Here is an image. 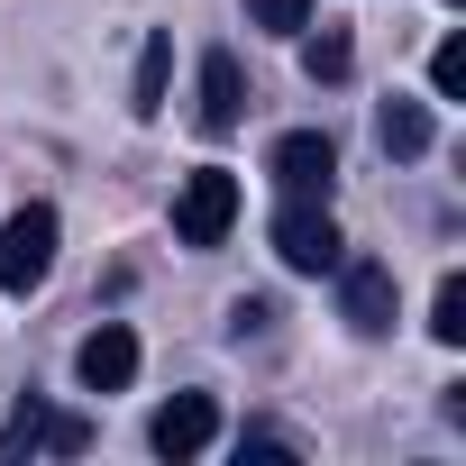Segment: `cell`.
Masks as SVG:
<instances>
[{
	"mask_svg": "<svg viewBox=\"0 0 466 466\" xmlns=\"http://www.w3.org/2000/svg\"><path fill=\"white\" fill-rule=\"evenodd\" d=\"M56 238H65V219L46 201H28V210L0 219V293H37L56 275Z\"/></svg>",
	"mask_w": 466,
	"mask_h": 466,
	"instance_id": "cell-1",
	"label": "cell"
},
{
	"mask_svg": "<svg viewBox=\"0 0 466 466\" xmlns=\"http://www.w3.org/2000/svg\"><path fill=\"white\" fill-rule=\"evenodd\" d=\"M228 228H238V174H228V165L183 174V192H174V238H183V248H219Z\"/></svg>",
	"mask_w": 466,
	"mask_h": 466,
	"instance_id": "cell-2",
	"label": "cell"
},
{
	"mask_svg": "<svg viewBox=\"0 0 466 466\" xmlns=\"http://www.w3.org/2000/svg\"><path fill=\"white\" fill-rule=\"evenodd\" d=\"M275 257H284L293 275H339L348 238H339L329 201H293V192H284V210H275Z\"/></svg>",
	"mask_w": 466,
	"mask_h": 466,
	"instance_id": "cell-3",
	"label": "cell"
},
{
	"mask_svg": "<svg viewBox=\"0 0 466 466\" xmlns=\"http://www.w3.org/2000/svg\"><path fill=\"white\" fill-rule=\"evenodd\" d=\"M293 201H329V183H339V147L320 137V128H293V137H275V165H266Z\"/></svg>",
	"mask_w": 466,
	"mask_h": 466,
	"instance_id": "cell-4",
	"label": "cell"
},
{
	"mask_svg": "<svg viewBox=\"0 0 466 466\" xmlns=\"http://www.w3.org/2000/svg\"><path fill=\"white\" fill-rule=\"evenodd\" d=\"M339 311H348V329L357 339H384L393 329V266H375V257H339Z\"/></svg>",
	"mask_w": 466,
	"mask_h": 466,
	"instance_id": "cell-5",
	"label": "cell"
},
{
	"mask_svg": "<svg viewBox=\"0 0 466 466\" xmlns=\"http://www.w3.org/2000/svg\"><path fill=\"white\" fill-rule=\"evenodd\" d=\"M74 375L92 384V393H128L137 384V329H119V320H101L83 348H74Z\"/></svg>",
	"mask_w": 466,
	"mask_h": 466,
	"instance_id": "cell-6",
	"label": "cell"
},
{
	"mask_svg": "<svg viewBox=\"0 0 466 466\" xmlns=\"http://www.w3.org/2000/svg\"><path fill=\"white\" fill-rule=\"evenodd\" d=\"M147 439H156V457H201V448L219 439V402H210V393H174V402L147 420Z\"/></svg>",
	"mask_w": 466,
	"mask_h": 466,
	"instance_id": "cell-7",
	"label": "cell"
},
{
	"mask_svg": "<svg viewBox=\"0 0 466 466\" xmlns=\"http://www.w3.org/2000/svg\"><path fill=\"white\" fill-rule=\"evenodd\" d=\"M238 119H248V74H238V56H201V128L228 137Z\"/></svg>",
	"mask_w": 466,
	"mask_h": 466,
	"instance_id": "cell-8",
	"label": "cell"
},
{
	"mask_svg": "<svg viewBox=\"0 0 466 466\" xmlns=\"http://www.w3.org/2000/svg\"><path fill=\"white\" fill-rule=\"evenodd\" d=\"M375 137H384V156H402V165H411V156H430V110L393 92V101L375 110Z\"/></svg>",
	"mask_w": 466,
	"mask_h": 466,
	"instance_id": "cell-9",
	"label": "cell"
},
{
	"mask_svg": "<svg viewBox=\"0 0 466 466\" xmlns=\"http://www.w3.org/2000/svg\"><path fill=\"white\" fill-rule=\"evenodd\" d=\"M165 74H174V37L156 28V37H147V56H137V101H128L137 119H156V110H165Z\"/></svg>",
	"mask_w": 466,
	"mask_h": 466,
	"instance_id": "cell-10",
	"label": "cell"
},
{
	"mask_svg": "<svg viewBox=\"0 0 466 466\" xmlns=\"http://www.w3.org/2000/svg\"><path fill=\"white\" fill-rule=\"evenodd\" d=\"M302 74H311V83H348V74H357V46H348L339 28H320V37H302Z\"/></svg>",
	"mask_w": 466,
	"mask_h": 466,
	"instance_id": "cell-11",
	"label": "cell"
},
{
	"mask_svg": "<svg viewBox=\"0 0 466 466\" xmlns=\"http://www.w3.org/2000/svg\"><path fill=\"white\" fill-rule=\"evenodd\" d=\"M46 430H56V411L28 393V402L10 411V430H0V457H37V448H46Z\"/></svg>",
	"mask_w": 466,
	"mask_h": 466,
	"instance_id": "cell-12",
	"label": "cell"
},
{
	"mask_svg": "<svg viewBox=\"0 0 466 466\" xmlns=\"http://www.w3.org/2000/svg\"><path fill=\"white\" fill-rule=\"evenodd\" d=\"M430 339H439V348H466V275L439 284V302H430Z\"/></svg>",
	"mask_w": 466,
	"mask_h": 466,
	"instance_id": "cell-13",
	"label": "cell"
},
{
	"mask_svg": "<svg viewBox=\"0 0 466 466\" xmlns=\"http://www.w3.org/2000/svg\"><path fill=\"white\" fill-rule=\"evenodd\" d=\"M248 19H257L266 37H302V28H311V0H248Z\"/></svg>",
	"mask_w": 466,
	"mask_h": 466,
	"instance_id": "cell-14",
	"label": "cell"
},
{
	"mask_svg": "<svg viewBox=\"0 0 466 466\" xmlns=\"http://www.w3.org/2000/svg\"><path fill=\"white\" fill-rule=\"evenodd\" d=\"M430 83H439V101H457V92H466V37H448V46L430 56Z\"/></svg>",
	"mask_w": 466,
	"mask_h": 466,
	"instance_id": "cell-15",
	"label": "cell"
},
{
	"mask_svg": "<svg viewBox=\"0 0 466 466\" xmlns=\"http://www.w3.org/2000/svg\"><path fill=\"white\" fill-rule=\"evenodd\" d=\"M46 448H56V457H83V448H92V430H83L74 411H56V430H46Z\"/></svg>",
	"mask_w": 466,
	"mask_h": 466,
	"instance_id": "cell-16",
	"label": "cell"
},
{
	"mask_svg": "<svg viewBox=\"0 0 466 466\" xmlns=\"http://www.w3.org/2000/svg\"><path fill=\"white\" fill-rule=\"evenodd\" d=\"M266 320H275V302H228V329H238V339H257Z\"/></svg>",
	"mask_w": 466,
	"mask_h": 466,
	"instance_id": "cell-17",
	"label": "cell"
}]
</instances>
